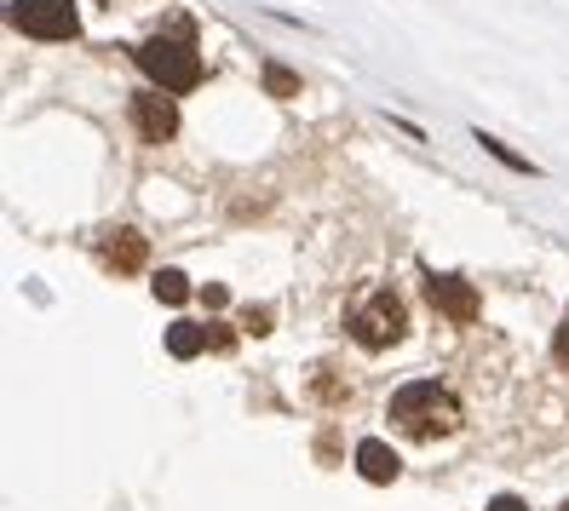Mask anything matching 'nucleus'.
<instances>
[{
    "instance_id": "1",
    "label": "nucleus",
    "mask_w": 569,
    "mask_h": 511,
    "mask_svg": "<svg viewBox=\"0 0 569 511\" xmlns=\"http://www.w3.org/2000/svg\"><path fill=\"white\" fill-rule=\"evenodd\" d=\"M391 420H397V431H409V437L431 442V437L460 431V402H455L443 385L415 380V385H403V391L391 397Z\"/></svg>"
},
{
    "instance_id": "2",
    "label": "nucleus",
    "mask_w": 569,
    "mask_h": 511,
    "mask_svg": "<svg viewBox=\"0 0 569 511\" xmlns=\"http://www.w3.org/2000/svg\"><path fill=\"white\" fill-rule=\"evenodd\" d=\"M139 70L161 87V92H190L196 81H202V58H196L190 41H144L139 47Z\"/></svg>"
},
{
    "instance_id": "3",
    "label": "nucleus",
    "mask_w": 569,
    "mask_h": 511,
    "mask_svg": "<svg viewBox=\"0 0 569 511\" xmlns=\"http://www.w3.org/2000/svg\"><path fill=\"white\" fill-rule=\"evenodd\" d=\"M403 328H409V311H403V299H397L391 288H380L368 304H357V311H351V339H357L362 351L397 345V339H403Z\"/></svg>"
},
{
    "instance_id": "4",
    "label": "nucleus",
    "mask_w": 569,
    "mask_h": 511,
    "mask_svg": "<svg viewBox=\"0 0 569 511\" xmlns=\"http://www.w3.org/2000/svg\"><path fill=\"white\" fill-rule=\"evenodd\" d=\"M12 23L36 41H70L81 29L76 0H12Z\"/></svg>"
},
{
    "instance_id": "5",
    "label": "nucleus",
    "mask_w": 569,
    "mask_h": 511,
    "mask_svg": "<svg viewBox=\"0 0 569 511\" xmlns=\"http://www.w3.org/2000/svg\"><path fill=\"white\" fill-rule=\"evenodd\" d=\"M426 299H431V311L449 317V322H478V288L466 282V277H449V270H426Z\"/></svg>"
},
{
    "instance_id": "6",
    "label": "nucleus",
    "mask_w": 569,
    "mask_h": 511,
    "mask_svg": "<svg viewBox=\"0 0 569 511\" xmlns=\"http://www.w3.org/2000/svg\"><path fill=\"white\" fill-rule=\"evenodd\" d=\"M132 121H139V132L150 144H167L179 132V110H173V98H161V92H139V98H132Z\"/></svg>"
},
{
    "instance_id": "7",
    "label": "nucleus",
    "mask_w": 569,
    "mask_h": 511,
    "mask_svg": "<svg viewBox=\"0 0 569 511\" xmlns=\"http://www.w3.org/2000/svg\"><path fill=\"white\" fill-rule=\"evenodd\" d=\"M357 471L368 477V483H397V471H403V460H397L391 442L368 437V442H357Z\"/></svg>"
},
{
    "instance_id": "8",
    "label": "nucleus",
    "mask_w": 569,
    "mask_h": 511,
    "mask_svg": "<svg viewBox=\"0 0 569 511\" xmlns=\"http://www.w3.org/2000/svg\"><path fill=\"white\" fill-rule=\"evenodd\" d=\"M104 259H110L116 270H139V264H144V236H139V230H110Z\"/></svg>"
},
{
    "instance_id": "9",
    "label": "nucleus",
    "mask_w": 569,
    "mask_h": 511,
    "mask_svg": "<svg viewBox=\"0 0 569 511\" xmlns=\"http://www.w3.org/2000/svg\"><path fill=\"white\" fill-rule=\"evenodd\" d=\"M167 351H173L179 362L202 357V351H208V328H202V322H173V328H167Z\"/></svg>"
},
{
    "instance_id": "10",
    "label": "nucleus",
    "mask_w": 569,
    "mask_h": 511,
    "mask_svg": "<svg viewBox=\"0 0 569 511\" xmlns=\"http://www.w3.org/2000/svg\"><path fill=\"white\" fill-rule=\"evenodd\" d=\"M156 299H167V304H184V299H190L184 270H161V277H156Z\"/></svg>"
},
{
    "instance_id": "11",
    "label": "nucleus",
    "mask_w": 569,
    "mask_h": 511,
    "mask_svg": "<svg viewBox=\"0 0 569 511\" xmlns=\"http://www.w3.org/2000/svg\"><path fill=\"white\" fill-rule=\"evenodd\" d=\"M264 87H271V98H293L299 92V76H288L282 63H271V70H264Z\"/></svg>"
},
{
    "instance_id": "12",
    "label": "nucleus",
    "mask_w": 569,
    "mask_h": 511,
    "mask_svg": "<svg viewBox=\"0 0 569 511\" xmlns=\"http://www.w3.org/2000/svg\"><path fill=\"white\" fill-rule=\"evenodd\" d=\"M478 144H483V150H489L495 161H507V167H518V173H535V167H529L523 156H512V150H507V144H500V139H489V132H478Z\"/></svg>"
},
{
    "instance_id": "13",
    "label": "nucleus",
    "mask_w": 569,
    "mask_h": 511,
    "mask_svg": "<svg viewBox=\"0 0 569 511\" xmlns=\"http://www.w3.org/2000/svg\"><path fill=\"white\" fill-rule=\"evenodd\" d=\"M489 511H529V505H523L518 494H495V500H489Z\"/></svg>"
},
{
    "instance_id": "14",
    "label": "nucleus",
    "mask_w": 569,
    "mask_h": 511,
    "mask_svg": "<svg viewBox=\"0 0 569 511\" xmlns=\"http://www.w3.org/2000/svg\"><path fill=\"white\" fill-rule=\"evenodd\" d=\"M248 333H271V311H248Z\"/></svg>"
},
{
    "instance_id": "15",
    "label": "nucleus",
    "mask_w": 569,
    "mask_h": 511,
    "mask_svg": "<svg viewBox=\"0 0 569 511\" xmlns=\"http://www.w3.org/2000/svg\"><path fill=\"white\" fill-rule=\"evenodd\" d=\"M558 362H563V368H569V322H563V328H558Z\"/></svg>"
}]
</instances>
